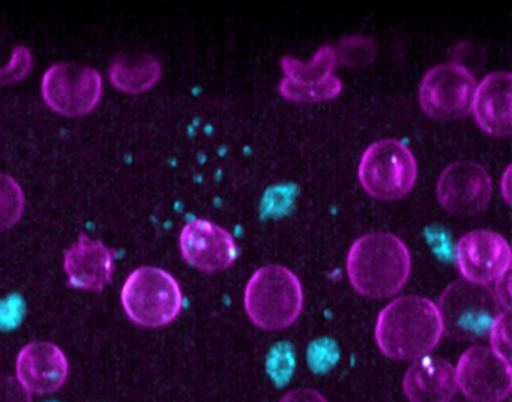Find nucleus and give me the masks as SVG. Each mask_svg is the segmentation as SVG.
Wrapping results in <instances>:
<instances>
[{
  "label": "nucleus",
  "instance_id": "dca6fc26",
  "mask_svg": "<svg viewBox=\"0 0 512 402\" xmlns=\"http://www.w3.org/2000/svg\"><path fill=\"white\" fill-rule=\"evenodd\" d=\"M485 134L508 137L512 132V75L491 72L476 86L472 111Z\"/></svg>",
  "mask_w": 512,
  "mask_h": 402
},
{
  "label": "nucleus",
  "instance_id": "6ab92c4d",
  "mask_svg": "<svg viewBox=\"0 0 512 402\" xmlns=\"http://www.w3.org/2000/svg\"><path fill=\"white\" fill-rule=\"evenodd\" d=\"M26 197L22 186L10 174L0 173V233L10 230L25 213Z\"/></svg>",
  "mask_w": 512,
  "mask_h": 402
},
{
  "label": "nucleus",
  "instance_id": "1a4fd4ad",
  "mask_svg": "<svg viewBox=\"0 0 512 402\" xmlns=\"http://www.w3.org/2000/svg\"><path fill=\"white\" fill-rule=\"evenodd\" d=\"M335 63V50L329 45L320 47L310 62L293 56L281 57V69L286 74L280 83L281 95L289 101L310 104L338 98L343 92V81L332 75Z\"/></svg>",
  "mask_w": 512,
  "mask_h": 402
},
{
  "label": "nucleus",
  "instance_id": "cd10ccee",
  "mask_svg": "<svg viewBox=\"0 0 512 402\" xmlns=\"http://www.w3.org/2000/svg\"><path fill=\"white\" fill-rule=\"evenodd\" d=\"M448 402H467V401H454V399H451V401Z\"/></svg>",
  "mask_w": 512,
  "mask_h": 402
},
{
  "label": "nucleus",
  "instance_id": "393cba45",
  "mask_svg": "<svg viewBox=\"0 0 512 402\" xmlns=\"http://www.w3.org/2000/svg\"><path fill=\"white\" fill-rule=\"evenodd\" d=\"M278 402H328L323 393L311 387H298L284 393Z\"/></svg>",
  "mask_w": 512,
  "mask_h": 402
},
{
  "label": "nucleus",
  "instance_id": "f257e3e1",
  "mask_svg": "<svg viewBox=\"0 0 512 402\" xmlns=\"http://www.w3.org/2000/svg\"><path fill=\"white\" fill-rule=\"evenodd\" d=\"M443 336L436 303L428 297L407 294L389 302L377 315V347L397 362H415L428 356Z\"/></svg>",
  "mask_w": 512,
  "mask_h": 402
},
{
  "label": "nucleus",
  "instance_id": "423d86ee",
  "mask_svg": "<svg viewBox=\"0 0 512 402\" xmlns=\"http://www.w3.org/2000/svg\"><path fill=\"white\" fill-rule=\"evenodd\" d=\"M436 305L443 333L461 342H473L487 336L491 323L502 311L493 290L464 279L449 284Z\"/></svg>",
  "mask_w": 512,
  "mask_h": 402
},
{
  "label": "nucleus",
  "instance_id": "9b49d317",
  "mask_svg": "<svg viewBox=\"0 0 512 402\" xmlns=\"http://www.w3.org/2000/svg\"><path fill=\"white\" fill-rule=\"evenodd\" d=\"M455 263L464 281L488 287L511 270V248L496 231L472 230L458 240Z\"/></svg>",
  "mask_w": 512,
  "mask_h": 402
},
{
  "label": "nucleus",
  "instance_id": "2eb2a0df",
  "mask_svg": "<svg viewBox=\"0 0 512 402\" xmlns=\"http://www.w3.org/2000/svg\"><path fill=\"white\" fill-rule=\"evenodd\" d=\"M64 270L71 287L100 293L112 282L115 251L107 248L101 240L82 233L77 242L65 251Z\"/></svg>",
  "mask_w": 512,
  "mask_h": 402
},
{
  "label": "nucleus",
  "instance_id": "ddd939ff",
  "mask_svg": "<svg viewBox=\"0 0 512 402\" xmlns=\"http://www.w3.org/2000/svg\"><path fill=\"white\" fill-rule=\"evenodd\" d=\"M182 257L194 269L218 273L229 269L239 255L235 237L208 219H191L179 236Z\"/></svg>",
  "mask_w": 512,
  "mask_h": 402
},
{
  "label": "nucleus",
  "instance_id": "bb28decb",
  "mask_svg": "<svg viewBox=\"0 0 512 402\" xmlns=\"http://www.w3.org/2000/svg\"><path fill=\"white\" fill-rule=\"evenodd\" d=\"M509 173H511V167L506 168L505 176H503V183H502V189H503V197H505L506 203H511V200H509Z\"/></svg>",
  "mask_w": 512,
  "mask_h": 402
},
{
  "label": "nucleus",
  "instance_id": "39448f33",
  "mask_svg": "<svg viewBox=\"0 0 512 402\" xmlns=\"http://www.w3.org/2000/svg\"><path fill=\"white\" fill-rule=\"evenodd\" d=\"M358 177L370 197L400 200L415 188L418 162L406 144L386 138L367 147L359 162Z\"/></svg>",
  "mask_w": 512,
  "mask_h": 402
},
{
  "label": "nucleus",
  "instance_id": "9d476101",
  "mask_svg": "<svg viewBox=\"0 0 512 402\" xmlns=\"http://www.w3.org/2000/svg\"><path fill=\"white\" fill-rule=\"evenodd\" d=\"M455 368L457 389L469 402H503L512 390L511 362L490 347L475 345L464 351Z\"/></svg>",
  "mask_w": 512,
  "mask_h": 402
},
{
  "label": "nucleus",
  "instance_id": "aec40b11",
  "mask_svg": "<svg viewBox=\"0 0 512 402\" xmlns=\"http://www.w3.org/2000/svg\"><path fill=\"white\" fill-rule=\"evenodd\" d=\"M374 50L373 42L368 38L353 36V38L343 39L338 44V50L335 51L337 60H341L347 66H361L373 62Z\"/></svg>",
  "mask_w": 512,
  "mask_h": 402
},
{
  "label": "nucleus",
  "instance_id": "20e7f679",
  "mask_svg": "<svg viewBox=\"0 0 512 402\" xmlns=\"http://www.w3.org/2000/svg\"><path fill=\"white\" fill-rule=\"evenodd\" d=\"M121 302L134 324L145 329H160L179 317L184 296L175 276L160 267L142 266L128 275L122 287Z\"/></svg>",
  "mask_w": 512,
  "mask_h": 402
},
{
  "label": "nucleus",
  "instance_id": "6e6552de",
  "mask_svg": "<svg viewBox=\"0 0 512 402\" xmlns=\"http://www.w3.org/2000/svg\"><path fill=\"white\" fill-rule=\"evenodd\" d=\"M478 83L472 72L457 62L433 66L419 84V104L436 120H457L472 111Z\"/></svg>",
  "mask_w": 512,
  "mask_h": 402
},
{
  "label": "nucleus",
  "instance_id": "a211bd4d",
  "mask_svg": "<svg viewBox=\"0 0 512 402\" xmlns=\"http://www.w3.org/2000/svg\"><path fill=\"white\" fill-rule=\"evenodd\" d=\"M110 83L115 89L130 95L151 90L161 78V65L152 54L119 56L109 68Z\"/></svg>",
  "mask_w": 512,
  "mask_h": 402
},
{
  "label": "nucleus",
  "instance_id": "f3484780",
  "mask_svg": "<svg viewBox=\"0 0 512 402\" xmlns=\"http://www.w3.org/2000/svg\"><path fill=\"white\" fill-rule=\"evenodd\" d=\"M457 392L455 368L440 357L415 360L403 377V393L409 402H448Z\"/></svg>",
  "mask_w": 512,
  "mask_h": 402
},
{
  "label": "nucleus",
  "instance_id": "412c9836",
  "mask_svg": "<svg viewBox=\"0 0 512 402\" xmlns=\"http://www.w3.org/2000/svg\"><path fill=\"white\" fill-rule=\"evenodd\" d=\"M487 336L491 350L506 362H511V311L502 309L496 315Z\"/></svg>",
  "mask_w": 512,
  "mask_h": 402
},
{
  "label": "nucleus",
  "instance_id": "f03ea898",
  "mask_svg": "<svg viewBox=\"0 0 512 402\" xmlns=\"http://www.w3.org/2000/svg\"><path fill=\"white\" fill-rule=\"evenodd\" d=\"M347 276L356 293L368 299H388L403 290L412 270L409 248L391 233H368L350 246Z\"/></svg>",
  "mask_w": 512,
  "mask_h": 402
},
{
  "label": "nucleus",
  "instance_id": "4be33fe9",
  "mask_svg": "<svg viewBox=\"0 0 512 402\" xmlns=\"http://www.w3.org/2000/svg\"><path fill=\"white\" fill-rule=\"evenodd\" d=\"M32 53L29 48L16 47L11 54L10 62L5 66H0V86H10V84L19 83L32 68Z\"/></svg>",
  "mask_w": 512,
  "mask_h": 402
},
{
  "label": "nucleus",
  "instance_id": "f8f14e48",
  "mask_svg": "<svg viewBox=\"0 0 512 402\" xmlns=\"http://www.w3.org/2000/svg\"><path fill=\"white\" fill-rule=\"evenodd\" d=\"M436 194L446 212L463 218L485 210L493 194V183L482 165L457 161L440 174Z\"/></svg>",
  "mask_w": 512,
  "mask_h": 402
},
{
  "label": "nucleus",
  "instance_id": "b1692460",
  "mask_svg": "<svg viewBox=\"0 0 512 402\" xmlns=\"http://www.w3.org/2000/svg\"><path fill=\"white\" fill-rule=\"evenodd\" d=\"M0 402H32V395L11 375H0Z\"/></svg>",
  "mask_w": 512,
  "mask_h": 402
},
{
  "label": "nucleus",
  "instance_id": "5701e85b",
  "mask_svg": "<svg viewBox=\"0 0 512 402\" xmlns=\"http://www.w3.org/2000/svg\"><path fill=\"white\" fill-rule=\"evenodd\" d=\"M26 315V303L20 294L14 293L0 300V330H14L22 324Z\"/></svg>",
  "mask_w": 512,
  "mask_h": 402
},
{
  "label": "nucleus",
  "instance_id": "0eeeda50",
  "mask_svg": "<svg viewBox=\"0 0 512 402\" xmlns=\"http://www.w3.org/2000/svg\"><path fill=\"white\" fill-rule=\"evenodd\" d=\"M44 102L65 117L92 113L103 95V78L97 69L59 62L47 68L41 81Z\"/></svg>",
  "mask_w": 512,
  "mask_h": 402
},
{
  "label": "nucleus",
  "instance_id": "7ed1b4c3",
  "mask_svg": "<svg viewBox=\"0 0 512 402\" xmlns=\"http://www.w3.org/2000/svg\"><path fill=\"white\" fill-rule=\"evenodd\" d=\"M244 308L254 326L280 332L292 326L304 308V288L298 276L284 266H263L248 279Z\"/></svg>",
  "mask_w": 512,
  "mask_h": 402
},
{
  "label": "nucleus",
  "instance_id": "a878e982",
  "mask_svg": "<svg viewBox=\"0 0 512 402\" xmlns=\"http://www.w3.org/2000/svg\"><path fill=\"white\" fill-rule=\"evenodd\" d=\"M493 294L500 308L511 311V270L497 279Z\"/></svg>",
  "mask_w": 512,
  "mask_h": 402
},
{
  "label": "nucleus",
  "instance_id": "4468645a",
  "mask_svg": "<svg viewBox=\"0 0 512 402\" xmlns=\"http://www.w3.org/2000/svg\"><path fill=\"white\" fill-rule=\"evenodd\" d=\"M16 374L19 383L31 395H50L64 386L70 374V363L58 345L31 342L17 356Z\"/></svg>",
  "mask_w": 512,
  "mask_h": 402
}]
</instances>
